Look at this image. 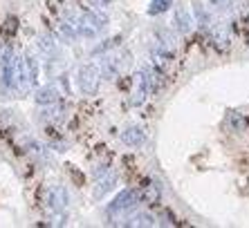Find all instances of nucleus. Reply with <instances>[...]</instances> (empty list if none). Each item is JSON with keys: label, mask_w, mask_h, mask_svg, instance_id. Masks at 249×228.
<instances>
[{"label": "nucleus", "mask_w": 249, "mask_h": 228, "mask_svg": "<svg viewBox=\"0 0 249 228\" xmlns=\"http://www.w3.org/2000/svg\"><path fill=\"white\" fill-rule=\"evenodd\" d=\"M72 23H74L79 36H83V38H97L101 34V29L106 27V23H108V18L101 16L99 12H83Z\"/></svg>", "instance_id": "f257e3e1"}, {"label": "nucleus", "mask_w": 249, "mask_h": 228, "mask_svg": "<svg viewBox=\"0 0 249 228\" xmlns=\"http://www.w3.org/2000/svg\"><path fill=\"white\" fill-rule=\"evenodd\" d=\"M99 85H101V69L94 63H86L76 69V87L81 94L92 97V94H97Z\"/></svg>", "instance_id": "f03ea898"}, {"label": "nucleus", "mask_w": 249, "mask_h": 228, "mask_svg": "<svg viewBox=\"0 0 249 228\" xmlns=\"http://www.w3.org/2000/svg\"><path fill=\"white\" fill-rule=\"evenodd\" d=\"M137 204H139L137 190H122V193L108 204L106 212H108L110 219H119V217H124V215H130V212L137 208Z\"/></svg>", "instance_id": "7ed1b4c3"}, {"label": "nucleus", "mask_w": 249, "mask_h": 228, "mask_svg": "<svg viewBox=\"0 0 249 228\" xmlns=\"http://www.w3.org/2000/svg\"><path fill=\"white\" fill-rule=\"evenodd\" d=\"M16 63L18 58L12 49H7L0 61V87L2 90H16Z\"/></svg>", "instance_id": "20e7f679"}, {"label": "nucleus", "mask_w": 249, "mask_h": 228, "mask_svg": "<svg viewBox=\"0 0 249 228\" xmlns=\"http://www.w3.org/2000/svg\"><path fill=\"white\" fill-rule=\"evenodd\" d=\"M68 201H70V195L68 190H65V186H58V183H54V186H50L45 193V204L50 211L54 212H65V208H68Z\"/></svg>", "instance_id": "39448f33"}, {"label": "nucleus", "mask_w": 249, "mask_h": 228, "mask_svg": "<svg viewBox=\"0 0 249 228\" xmlns=\"http://www.w3.org/2000/svg\"><path fill=\"white\" fill-rule=\"evenodd\" d=\"M193 25H196V20H193V14L186 9V7H178L173 12V27L180 32V34H189L193 29Z\"/></svg>", "instance_id": "423d86ee"}, {"label": "nucleus", "mask_w": 249, "mask_h": 228, "mask_svg": "<svg viewBox=\"0 0 249 228\" xmlns=\"http://www.w3.org/2000/svg\"><path fill=\"white\" fill-rule=\"evenodd\" d=\"M117 186V175L112 170H108L106 175L97 179V186H94V199H104L106 195L110 193L112 188Z\"/></svg>", "instance_id": "0eeeda50"}, {"label": "nucleus", "mask_w": 249, "mask_h": 228, "mask_svg": "<svg viewBox=\"0 0 249 228\" xmlns=\"http://www.w3.org/2000/svg\"><path fill=\"white\" fill-rule=\"evenodd\" d=\"M137 195H139V201H142V204L155 206V204H160V199H162V188H160V183L151 181V183H146Z\"/></svg>", "instance_id": "6e6552de"}, {"label": "nucleus", "mask_w": 249, "mask_h": 228, "mask_svg": "<svg viewBox=\"0 0 249 228\" xmlns=\"http://www.w3.org/2000/svg\"><path fill=\"white\" fill-rule=\"evenodd\" d=\"M122 141L126 143V146H130V148H139V146H144L146 134H144L142 128L130 126V128H126V130L122 132Z\"/></svg>", "instance_id": "1a4fd4ad"}, {"label": "nucleus", "mask_w": 249, "mask_h": 228, "mask_svg": "<svg viewBox=\"0 0 249 228\" xmlns=\"http://www.w3.org/2000/svg\"><path fill=\"white\" fill-rule=\"evenodd\" d=\"M146 94H148V87H146V79L144 72H139L135 76V87H133V105H142L146 101Z\"/></svg>", "instance_id": "9d476101"}, {"label": "nucleus", "mask_w": 249, "mask_h": 228, "mask_svg": "<svg viewBox=\"0 0 249 228\" xmlns=\"http://www.w3.org/2000/svg\"><path fill=\"white\" fill-rule=\"evenodd\" d=\"M36 103L38 105H54L58 103V90L54 85H45L36 92Z\"/></svg>", "instance_id": "9b49d317"}, {"label": "nucleus", "mask_w": 249, "mask_h": 228, "mask_svg": "<svg viewBox=\"0 0 249 228\" xmlns=\"http://www.w3.org/2000/svg\"><path fill=\"white\" fill-rule=\"evenodd\" d=\"M144 79H146V87H148V94L151 92H157L162 87V72L160 67H148L144 69Z\"/></svg>", "instance_id": "f8f14e48"}, {"label": "nucleus", "mask_w": 249, "mask_h": 228, "mask_svg": "<svg viewBox=\"0 0 249 228\" xmlns=\"http://www.w3.org/2000/svg\"><path fill=\"white\" fill-rule=\"evenodd\" d=\"M126 226H155V217L151 212H135L128 217Z\"/></svg>", "instance_id": "ddd939ff"}, {"label": "nucleus", "mask_w": 249, "mask_h": 228, "mask_svg": "<svg viewBox=\"0 0 249 228\" xmlns=\"http://www.w3.org/2000/svg\"><path fill=\"white\" fill-rule=\"evenodd\" d=\"M119 61H117L115 56H108L101 61V76H117L119 74Z\"/></svg>", "instance_id": "4468645a"}, {"label": "nucleus", "mask_w": 249, "mask_h": 228, "mask_svg": "<svg viewBox=\"0 0 249 228\" xmlns=\"http://www.w3.org/2000/svg\"><path fill=\"white\" fill-rule=\"evenodd\" d=\"M171 5H173V0H153L151 7H148V14H151V16H155V14H164Z\"/></svg>", "instance_id": "2eb2a0df"}, {"label": "nucleus", "mask_w": 249, "mask_h": 228, "mask_svg": "<svg viewBox=\"0 0 249 228\" xmlns=\"http://www.w3.org/2000/svg\"><path fill=\"white\" fill-rule=\"evenodd\" d=\"M229 128H231V130H236V132L245 130V119L240 116V114L231 112V114H229Z\"/></svg>", "instance_id": "dca6fc26"}, {"label": "nucleus", "mask_w": 249, "mask_h": 228, "mask_svg": "<svg viewBox=\"0 0 249 228\" xmlns=\"http://www.w3.org/2000/svg\"><path fill=\"white\" fill-rule=\"evenodd\" d=\"M38 45H41V49H43V51H47V54H52V51L56 49V45H54L52 36H45V34H43L41 38H38Z\"/></svg>", "instance_id": "f3484780"}, {"label": "nucleus", "mask_w": 249, "mask_h": 228, "mask_svg": "<svg viewBox=\"0 0 249 228\" xmlns=\"http://www.w3.org/2000/svg\"><path fill=\"white\" fill-rule=\"evenodd\" d=\"M209 7H215V9H229L233 0H204Z\"/></svg>", "instance_id": "a211bd4d"}, {"label": "nucleus", "mask_w": 249, "mask_h": 228, "mask_svg": "<svg viewBox=\"0 0 249 228\" xmlns=\"http://www.w3.org/2000/svg\"><path fill=\"white\" fill-rule=\"evenodd\" d=\"M110 170V168H108V163H101V165H97V168H94V179H99L101 177V175H106V172Z\"/></svg>", "instance_id": "6ab92c4d"}, {"label": "nucleus", "mask_w": 249, "mask_h": 228, "mask_svg": "<svg viewBox=\"0 0 249 228\" xmlns=\"http://www.w3.org/2000/svg\"><path fill=\"white\" fill-rule=\"evenodd\" d=\"M90 2H92L94 7H99V9H101V7H108L112 2V0H90Z\"/></svg>", "instance_id": "aec40b11"}, {"label": "nucleus", "mask_w": 249, "mask_h": 228, "mask_svg": "<svg viewBox=\"0 0 249 228\" xmlns=\"http://www.w3.org/2000/svg\"><path fill=\"white\" fill-rule=\"evenodd\" d=\"M233 2H236V0H233Z\"/></svg>", "instance_id": "412c9836"}]
</instances>
